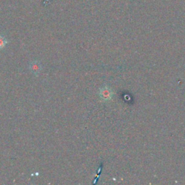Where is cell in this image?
Wrapping results in <instances>:
<instances>
[{
	"label": "cell",
	"mask_w": 185,
	"mask_h": 185,
	"mask_svg": "<svg viewBox=\"0 0 185 185\" xmlns=\"http://www.w3.org/2000/svg\"><path fill=\"white\" fill-rule=\"evenodd\" d=\"M41 67L40 63L38 61H33L30 64V70H31L33 74H38L41 71Z\"/></svg>",
	"instance_id": "cell-1"
},
{
	"label": "cell",
	"mask_w": 185,
	"mask_h": 185,
	"mask_svg": "<svg viewBox=\"0 0 185 185\" xmlns=\"http://www.w3.org/2000/svg\"><path fill=\"white\" fill-rule=\"evenodd\" d=\"M7 44V39L6 38L3 36V35H0V49L3 48Z\"/></svg>",
	"instance_id": "cell-2"
}]
</instances>
